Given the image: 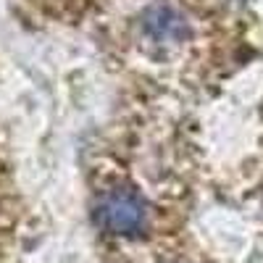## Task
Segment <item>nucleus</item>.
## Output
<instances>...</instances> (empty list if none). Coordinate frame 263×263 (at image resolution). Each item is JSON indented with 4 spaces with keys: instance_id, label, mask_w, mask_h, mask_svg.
Returning <instances> with one entry per match:
<instances>
[{
    "instance_id": "7ed1b4c3",
    "label": "nucleus",
    "mask_w": 263,
    "mask_h": 263,
    "mask_svg": "<svg viewBox=\"0 0 263 263\" xmlns=\"http://www.w3.org/2000/svg\"><path fill=\"white\" fill-rule=\"evenodd\" d=\"M37 3H42L48 11H53L58 16H79L92 0H37Z\"/></svg>"
},
{
    "instance_id": "f257e3e1",
    "label": "nucleus",
    "mask_w": 263,
    "mask_h": 263,
    "mask_svg": "<svg viewBox=\"0 0 263 263\" xmlns=\"http://www.w3.org/2000/svg\"><path fill=\"white\" fill-rule=\"evenodd\" d=\"M137 29L145 45L168 50L192 40V18L182 6L171 3V0H153L140 11Z\"/></svg>"
},
{
    "instance_id": "f03ea898",
    "label": "nucleus",
    "mask_w": 263,
    "mask_h": 263,
    "mask_svg": "<svg viewBox=\"0 0 263 263\" xmlns=\"http://www.w3.org/2000/svg\"><path fill=\"white\" fill-rule=\"evenodd\" d=\"M95 221L103 232L111 234H137L147 224V205L145 200L129 187L105 190L95 203Z\"/></svg>"
}]
</instances>
